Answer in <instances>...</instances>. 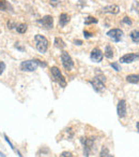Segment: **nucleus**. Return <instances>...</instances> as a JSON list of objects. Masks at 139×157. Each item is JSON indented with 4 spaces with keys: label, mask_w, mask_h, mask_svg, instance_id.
Wrapping results in <instances>:
<instances>
[{
    "label": "nucleus",
    "mask_w": 139,
    "mask_h": 157,
    "mask_svg": "<svg viewBox=\"0 0 139 157\" xmlns=\"http://www.w3.org/2000/svg\"><path fill=\"white\" fill-rule=\"evenodd\" d=\"M39 66L41 67H46L47 64L45 61H42L40 59H33V60H25L21 64V69L23 71L32 72L38 69Z\"/></svg>",
    "instance_id": "obj_1"
},
{
    "label": "nucleus",
    "mask_w": 139,
    "mask_h": 157,
    "mask_svg": "<svg viewBox=\"0 0 139 157\" xmlns=\"http://www.w3.org/2000/svg\"><path fill=\"white\" fill-rule=\"evenodd\" d=\"M105 81H106V78H105L104 75L98 74V75H96L93 80H91L90 84L93 86V88L95 92L100 93V92H102V90H104L105 89V85H104Z\"/></svg>",
    "instance_id": "obj_2"
},
{
    "label": "nucleus",
    "mask_w": 139,
    "mask_h": 157,
    "mask_svg": "<svg viewBox=\"0 0 139 157\" xmlns=\"http://www.w3.org/2000/svg\"><path fill=\"white\" fill-rule=\"evenodd\" d=\"M35 40V44H36V49L40 53L44 54L48 49V40L46 39L44 36H41V35H36L34 37Z\"/></svg>",
    "instance_id": "obj_3"
},
{
    "label": "nucleus",
    "mask_w": 139,
    "mask_h": 157,
    "mask_svg": "<svg viewBox=\"0 0 139 157\" xmlns=\"http://www.w3.org/2000/svg\"><path fill=\"white\" fill-rule=\"evenodd\" d=\"M50 72H52V75L54 81L58 83L60 86L65 87V86H66V81H65V78H64V76L62 75V73H61V71L59 70V68H57V67H52V69H50Z\"/></svg>",
    "instance_id": "obj_4"
},
{
    "label": "nucleus",
    "mask_w": 139,
    "mask_h": 157,
    "mask_svg": "<svg viewBox=\"0 0 139 157\" xmlns=\"http://www.w3.org/2000/svg\"><path fill=\"white\" fill-rule=\"evenodd\" d=\"M61 61H62V65L64 69L70 71V70H72L74 66V63H73V59L72 57L70 56V54L67 52H62L61 53Z\"/></svg>",
    "instance_id": "obj_5"
},
{
    "label": "nucleus",
    "mask_w": 139,
    "mask_h": 157,
    "mask_svg": "<svg viewBox=\"0 0 139 157\" xmlns=\"http://www.w3.org/2000/svg\"><path fill=\"white\" fill-rule=\"evenodd\" d=\"M123 35H124V32L122 31L121 29H118V28L110 29V30L107 32V36L109 37V38H111V39L114 40L115 42H119V41H121Z\"/></svg>",
    "instance_id": "obj_6"
},
{
    "label": "nucleus",
    "mask_w": 139,
    "mask_h": 157,
    "mask_svg": "<svg viewBox=\"0 0 139 157\" xmlns=\"http://www.w3.org/2000/svg\"><path fill=\"white\" fill-rule=\"evenodd\" d=\"M39 24H41L45 29H52L54 26V18L50 15H45L38 21Z\"/></svg>",
    "instance_id": "obj_7"
},
{
    "label": "nucleus",
    "mask_w": 139,
    "mask_h": 157,
    "mask_svg": "<svg viewBox=\"0 0 139 157\" xmlns=\"http://www.w3.org/2000/svg\"><path fill=\"white\" fill-rule=\"evenodd\" d=\"M139 58V55L136 53H129L123 55L121 58H120V63H123V64H131L133 61H135L136 59Z\"/></svg>",
    "instance_id": "obj_8"
},
{
    "label": "nucleus",
    "mask_w": 139,
    "mask_h": 157,
    "mask_svg": "<svg viewBox=\"0 0 139 157\" xmlns=\"http://www.w3.org/2000/svg\"><path fill=\"white\" fill-rule=\"evenodd\" d=\"M94 140L93 139H87V138H81V143L83 144V149H85V156L88 157L89 156V153H90V150L92 145H93Z\"/></svg>",
    "instance_id": "obj_9"
},
{
    "label": "nucleus",
    "mask_w": 139,
    "mask_h": 157,
    "mask_svg": "<svg viewBox=\"0 0 139 157\" xmlns=\"http://www.w3.org/2000/svg\"><path fill=\"white\" fill-rule=\"evenodd\" d=\"M117 113H118L119 117H124L126 115V101L124 99H121L118 102V107H117Z\"/></svg>",
    "instance_id": "obj_10"
},
{
    "label": "nucleus",
    "mask_w": 139,
    "mask_h": 157,
    "mask_svg": "<svg viewBox=\"0 0 139 157\" xmlns=\"http://www.w3.org/2000/svg\"><path fill=\"white\" fill-rule=\"evenodd\" d=\"M90 57L91 59L93 61H95V63H100V61H102V59H103V52H102L100 49L95 47V49H93L92 52H91Z\"/></svg>",
    "instance_id": "obj_11"
},
{
    "label": "nucleus",
    "mask_w": 139,
    "mask_h": 157,
    "mask_svg": "<svg viewBox=\"0 0 139 157\" xmlns=\"http://www.w3.org/2000/svg\"><path fill=\"white\" fill-rule=\"evenodd\" d=\"M103 13H110V14H118L120 12V8L117 4H110V6H106L102 9Z\"/></svg>",
    "instance_id": "obj_12"
},
{
    "label": "nucleus",
    "mask_w": 139,
    "mask_h": 157,
    "mask_svg": "<svg viewBox=\"0 0 139 157\" xmlns=\"http://www.w3.org/2000/svg\"><path fill=\"white\" fill-rule=\"evenodd\" d=\"M70 22V16L66 13H62V14L60 15L59 17V25L61 26V27H64V26Z\"/></svg>",
    "instance_id": "obj_13"
},
{
    "label": "nucleus",
    "mask_w": 139,
    "mask_h": 157,
    "mask_svg": "<svg viewBox=\"0 0 139 157\" xmlns=\"http://www.w3.org/2000/svg\"><path fill=\"white\" fill-rule=\"evenodd\" d=\"M129 37H131V39L134 43H138L139 42V30L137 29H134L131 31L129 33Z\"/></svg>",
    "instance_id": "obj_14"
},
{
    "label": "nucleus",
    "mask_w": 139,
    "mask_h": 157,
    "mask_svg": "<svg viewBox=\"0 0 139 157\" xmlns=\"http://www.w3.org/2000/svg\"><path fill=\"white\" fill-rule=\"evenodd\" d=\"M0 10L9 11V10H12V7H11V4L8 2L7 0H0Z\"/></svg>",
    "instance_id": "obj_15"
},
{
    "label": "nucleus",
    "mask_w": 139,
    "mask_h": 157,
    "mask_svg": "<svg viewBox=\"0 0 139 157\" xmlns=\"http://www.w3.org/2000/svg\"><path fill=\"white\" fill-rule=\"evenodd\" d=\"M126 81L132 84H136L139 82V74H129L126 76Z\"/></svg>",
    "instance_id": "obj_16"
},
{
    "label": "nucleus",
    "mask_w": 139,
    "mask_h": 157,
    "mask_svg": "<svg viewBox=\"0 0 139 157\" xmlns=\"http://www.w3.org/2000/svg\"><path fill=\"white\" fill-rule=\"evenodd\" d=\"M105 57H107L108 59H111L114 57V50L110 45H106L105 47Z\"/></svg>",
    "instance_id": "obj_17"
},
{
    "label": "nucleus",
    "mask_w": 139,
    "mask_h": 157,
    "mask_svg": "<svg viewBox=\"0 0 139 157\" xmlns=\"http://www.w3.org/2000/svg\"><path fill=\"white\" fill-rule=\"evenodd\" d=\"M55 47H58V49H64V47H65V43L63 42V40L61 39V38H56Z\"/></svg>",
    "instance_id": "obj_18"
},
{
    "label": "nucleus",
    "mask_w": 139,
    "mask_h": 157,
    "mask_svg": "<svg viewBox=\"0 0 139 157\" xmlns=\"http://www.w3.org/2000/svg\"><path fill=\"white\" fill-rule=\"evenodd\" d=\"M97 23V18L93 17V16H88L85 19V24L86 25H90V24H96Z\"/></svg>",
    "instance_id": "obj_19"
},
{
    "label": "nucleus",
    "mask_w": 139,
    "mask_h": 157,
    "mask_svg": "<svg viewBox=\"0 0 139 157\" xmlns=\"http://www.w3.org/2000/svg\"><path fill=\"white\" fill-rule=\"evenodd\" d=\"M16 30L19 33H25L27 31V25L26 24H19V25L16 26Z\"/></svg>",
    "instance_id": "obj_20"
},
{
    "label": "nucleus",
    "mask_w": 139,
    "mask_h": 157,
    "mask_svg": "<svg viewBox=\"0 0 139 157\" xmlns=\"http://www.w3.org/2000/svg\"><path fill=\"white\" fill-rule=\"evenodd\" d=\"M100 157H114V156L109 153V151H108L107 147H104L101 151V155H100Z\"/></svg>",
    "instance_id": "obj_21"
},
{
    "label": "nucleus",
    "mask_w": 139,
    "mask_h": 157,
    "mask_svg": "<svg viewBox=\"0 0 139 157\" xmlns=\"http://www.w3.org/2000/svg\"><path fill=\"white\" fill-rule=\"evenodd\" d=\"M122 23H124V24H126V25H132L133 22L131 21V18L127 17V16H125V17H123V19H122Z\"/></svg>",
    "instance_id": "obj_22"
},
{
    "label": "nucleus",
    "mask_w": 139,
    "mask_h": 157,
    "mask_svg": "<svg viewBox=\"0 0 139 157\" xmlns=\"http://www.w3.org/2000/svg\"><path fill=\"white\" fill-rule=\"evenodd\" d=\"M111 67L115 69L116 71H120V70H121V67L119 66L118 63H112V64H111Z\"/></svg>",
    "instance_id": "obj_23"
},
{
    "label": "nucleus",
    "mask_w": 139,
    "mask_h": 157,
    "mask_svg": "<svg viewBox=\"0 0 139 157\" xmlns=\"http://www.w3.org/2000/svg\"><path fill=\"white\" fill-rule=\"evenodd\" d=\"M4 69H6V64H4L3 61H0V74L3 73Z\"/></svg>",
    "instance_id": "obj_24"
},
{
    "label": "nucleus",
    "mask_w": 139,
    "mask_h": 157,
    "mask_svg": "<svg viewBox=\"0 0 139 157\" xmlns=\"http://www.w3.org/2000/svg\"><path fill=\"white\" fill-rule=\"evenodd\" d=\"M60 157H73V155L71 152H63V153H61Z\"/></svg>",
    "instance_id": "obj_25"
},
{
    "label": "nucleus",
    "mask_w": 139,
    "mask_h": 157,
    "mask_svg": "<svg viewBox=\"0 0 139 157\" xmlns=\"http://www.w3.org/2000/svg\"><path fill=\"white\" fill-rule=\"evenodd\" d=\"M16 26H17V25H16L14 22H9V23H8V27H9L10 29L14 28V27H16Z\"/></svg>",
    "instance_id": "obj_26"
},
{
    "label": "nucleus",
    "mask_w": 139,
    "mask_h": 157,
    "mask_svg": "<svg viewBox=\"0 0 139 157\" xmlns=\"http://www.w3.org/2000/svg\"><path fill=\"white\" fill-rule=\"evenodd\" d=\"M83 36H85V38H87V39H88V38H90V37L92 36V33L85 30V31H83Z\"/></svg>",
    "instance_id": "obj_27"
},
{
    "label": "nucleus",
    "mask_w": 139,
    "mask_h": 157,
    "mask_svg": "<svg viewBox=\"0 0 139 157\" xmlns=\"http://www.w3.org/2000/svg\"><path fill=\"white\" fill-rule=\"evenodd\" d=\"M4 138H6V140H7V142L9 143V144H10V147H12V149H13V150H14V147H13V144H12V143H11L10 139H9V138H8V136H7V135H4Z\"/></svg>",
    "instance_id": "obj_28"
},
{
    "label": "nucleus",
    "mask_w": 139,
    "mask_h": 157,
    "mask_svg": "<svg viewBox=\"0 0 139 157\" xmlns=\"http://www.w3.org/2000/svg\"><path fill=\"white\" fill-rule=\"evenodd\" d=\"M74 43H75L76 45H81V44H83V41H81V40H75Z\"/></svg>",
    "instance_id": "obj_29"
},
{
    "label": "nucleus",
    "mask_w": 139,
    "mask_h": 157,
    "mask_svg": "<svg viewBox=\"0 0 139 157\" xmlns=\"http://www.w3.org/2000/svg\"><path fill=\"white\" fill-rule=\"evenodd\" d=\"M58 2H59V0H50V3H52V6H57Z\"/></svg>",
    "instance_id": "obj_30"
},
{
    "label": "nucleus",
    "mask_w": 139,
    "mask_h": 157,
    "mask_svg": "<svg viewBox=\"0 0 139 157\" xmlns=\"http://www.w3.org/2000/svg\"><path fill=\"white\" fill-rule=\"evenodd\" d=\"M136 127H137V131L139 132V122H137V125H136Z\"/></svg>",
    "instance_id": "obj_31"
},
{
    "label": "nucleus",
    "mask_w": 139,
    "mask_h": 157,
    "mask_svg": "<svg viewBox=\"0 0 139 157\" xmlns=\"http://www.w3.org/2000/svg\"><path fill=\"white\" fill-rule=\"evenodd\" d=\"M0 156H1V157H6V156H4V154H2V153H0Z\"/></svg>",
    "instance_id": "obj_32"
}]
</instances>
